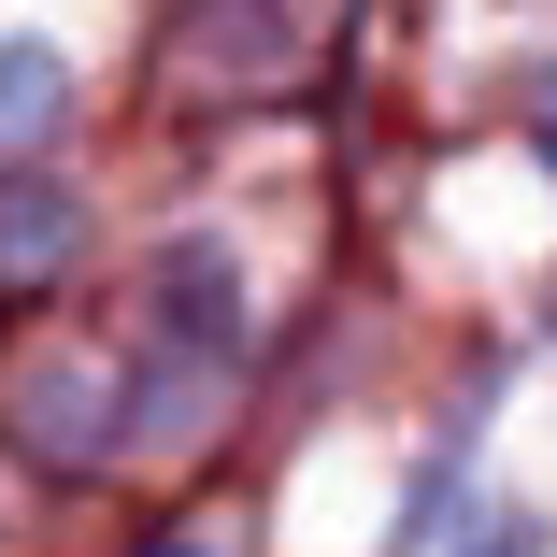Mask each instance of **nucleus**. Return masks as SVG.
I'll return each mask as SVG.
<instances>
[{
  "label": "nucleus",
  "mask_w": 557,
  "mask_h": 557,
  "mask_svg": "<svg viewBox=\"0 0 557 557\" xmlns=\"http://www.w3.org/2000/svg\"><path fill=\"white\" fill-rule=\"evenodd\" d=\"M72 258V200L58 186H15V200H0V286H15V272H58Z\"/></svg>",
  "instance_id": "nucleus-3"
},
{
  "label": "nucleus",
  "mask_w": 557,
  "mask_h": 557,
  "mask_svg": "<svg viewBox=\"0 0 557 557\" xmlns=\"http://www.w3.org/2000/svg\"><path fill=\"white\" fill-rule=\"evenodd\" d=\"M158 557H200V543H158Z\"/></svg>",
  "instance_id": "nucleus-4"
},
{
  "label": "nucleus",
  "mask_w": 557,
  "mask_h": 557,
  "mask_svg": "<svg viewBox=\"0 0 557 557\" xmlns=\"http://www.w3.org/2000/svg\"><path fill=\"white\" fill-rule=\"evenodd\" d=\"M58 115H72V58L58 44H0V158H29Z\"/></svg>",
  "instance_id": "nucleus-2"
},
{
  "label": "nucleus",
  "mask_w": 557,
  "mask_h": 557,
  "mask_svg": "<svg viewBox=\"0 0 557 557\" xmlns=\"http://www.w3.org/2000/svg\"><path fill=\"white\" fill-rule=\"evenodd\" d=\"M158 314H172V344L230 372L244 358V286H230V244H158Z\"/></svg>",
  "instance_id": "nucleus-1"
}]
</instances>
